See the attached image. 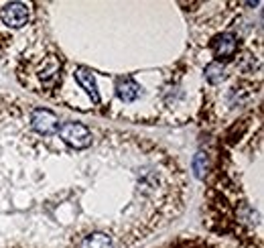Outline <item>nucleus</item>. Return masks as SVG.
Segmentation results:
<instances>
[{
	"mask_svg": "<svg viewBox=\"0 0 264 248\" xmlns=\"http://www.w3.org/2000/svg\"><path fill=\"white\" fill-rule=\"evenodd\" d=\"M28 16H31V10L22 2H6L0 8V22L8 28H22L28 22Z\"/></svg>",
	"mask_w": 264,
	"mask_h": 248,
	"instance_id": "nucleus-1",
	"label": "nucleus"
},
{
	"mask_svg": "<svg viewBox=\"0 0 264 248\" xmlns=\"http://www.w3.org/2000/svg\"><path fill=\"white\" fill-rule=\"evenodd\" d=\"M212 49H214L216 57L230 59V57L236 55V51H238V39H236V35H234V33H222L220 37H216L212 41Z\"/></svg>",
	"mask_w": 264,
	"mask_h": 248,
	"instance_id": "nucleus-2",
	"label": "nucleus"
},
{
	"mask_svg": "<svg viewBox=\"0 0 264 248\" xmlns=\"http://www.w3.org/2000/svg\"><path fill=\"white\" fill-rule=\"evenodd\" d=\"M79 248H118L116 240L110 236V234H104V232H96L92 236H87Z\"/></svg>",
	"mask_w": 264,
	"mask_h": 248,
	"instance_id": "nucleus-3",
	"label": "nucleus"
},
{
	"mask_svg": "<svg viewBox=\"0 0 264 248\" xmlns=\"http://www.w3.org/2000/svg\"><path fill=\"white\" fill-rule=\"evenodd\" d=\"M205 78H208L210 84H220L224 80V68L218 61H212V64L205 66Z\"/></svg>",
	"mask_w": 264,
	"mask_h": 248,
	"instance_id": "nucleus-4",
	"label": "nucleus"
},
{
	"mask_svg": "<svg viewBox=\"0 0 264 248\" xmlns=\"http://www.w3.org/2000/svg\"><path fill=\"white\" fill-rule=\"evenodd\" d=\"M205 167H208V157H205L203 152H197L193 159V173L197 179H201L205 175Z\"/></svg>",
	"mask_w": 264,
	"mask_h": 248,
	"instance_id": "nucleus-5",
	"label": "nucleus"
}]
</instances>
